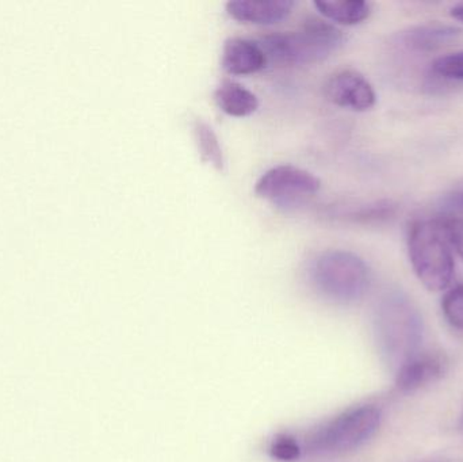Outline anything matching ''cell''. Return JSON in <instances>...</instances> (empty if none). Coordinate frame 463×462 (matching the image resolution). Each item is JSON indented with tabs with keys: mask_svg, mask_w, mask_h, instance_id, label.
<instances>
[{
	"mask_svg": "<svg viewBox=\"0 0 463 462\" xmlns=\"http://www.w3.org/2000/svg\"><path fill=\"white\" fill-rule=\"evenodd\" d=\"M375 325L381 350L397 371L420 353L423 322L418 309L402 292H389L381 298Z\"/></svg>",
	"mask_w": 463,
	"mask_h": 462,
	"instance_id": "obj_1",
	"label": "cell"
},
{
	"mask_svg": "<svg viewBox=\"0 0 463 462\" xmlns=\"http://www.w3.org/2000/svg\"><path fill=\"white\" fill-rule=\"evenodd\" d=\"M448 366V358L442 353L420 352L397 371L396 387L402 392L420 390L442 379Z\"/></svg>",
	"mask_w": 463,
	"mask_h": 462,
	"instance_id": "obj_8",
	"label": "cell"
},
{
	"mask_svg": "<svg viewBox=\"0 0 463 462\" xmlns=\"http://www.w3.org/2000/svg\"><path fill=\"white\" fill-rule=\"evenodd\" d=\"M316 10L329 21L355 26L369 18L372 5L364 0H315Z\"/></svg>",
	"mask_w": 463,
	"mask_h": 462,
	"instance_id": "obj_13",
	"label": "cell"
},
{
	"mask_svg": "<svg viewBox=\"0 0 463 462\" xmlns=\"http://www.w3.org/2000/svg\"><path fill=\"white\" fill-rule=\"evenodd\" d=\"M294 5L293 0H231L227 13L241 24L269 26L288 18Z\"/></svg>",
	"mask_w": 463,
	"mask_h": 462,
	"instance_id": "obj_9",
	"label": "cell"
},
{
	"mask_svg": "<svg viewBox=\"0 0 463 462\" xmlns=\"http://www.w3.org/2000/svg\"><path fill=\"white\" fill-rule=\"evenodd\" d=\"M432 71L442 78L463 81V52H457L435 60Z\"/></svg>",
	"mask_w": 463,
	"mask_h": 462,
	"instance_id": "obj_17",
	"label": "cell"
},
{
	"mask_svg": "<svg viewBox=\"0 0 463 462\" xmlns=\"http://www.w3.org/2000/svg\"><path fill=\"white\" fill-rule=\"evenodd\" d=\"M443 316L456 330L463 331V284L451 288L442 298Z\"/></svg>",
	"mask_w": 463,
	"mask_h": 462,
	"instance_id": "obj_16",
	"label": "cell"
},
{
	"mask_svg": "<svg viewBox=\"0 0 463 462\" xmlns=\"http://www.w3.org/2000/svg\"><path fill=\"white\" fill-rule=\"evenodd\" d=\"M345 43V34L329 22L309 18L296 32L274 33L259 41L267 60L283 65L324 61Z\"/></svg>",
	"mask_w": 463,
	"mask_h": 462,
	"instance_id": "obj_2",
	"label": "cell"
},
{
	"mask_svg": "<svg viewBox=\"0 0 463 462\" xmlns=\"http://www.w3.org/2000/svg\"><path fill=\"white\" fill-rule=\"evenodd\" d=\"M267 61L269 60L259 42L237 37L225 41L222 65L230 75H252L264 70Z\"/></svg>",
	"mask_w": 463,
	"mask_h": 462,
	"instance_id": "obj_10",
	"label": "cell"
},
{
	"mask_svg": "<svg viewBox=\"0 0 463 462\" xmlns=\"http://www.w3.org/2000/svg\"><path fill=\"white\" fill-rule=\"evenodd\" d=\"M461 428L463 429V418L461 420Z\"/></svg>",
	"mask_w": 463,
	"mask_h": 462,
	"instance_id": "obj_22",
	"label": "cell"
},
{
	"mask_svg": "<svg viewBox=\"0 0 463 462\" xmlns=\"http://www.w3.org/2000/svg\"><path fill=\"white\" fill-rule=\"evenodd\" d=\"M396 203L391 201H375V203H359V205L343 206L339 212L334 213L337 219L356 224H383L394 219L397 214Z\"/></svg>",
	"mask_w": 463,
	"mask_h": 462,
	"instance_id": "obj_14",
	"label": "cell"
},
{
	"mask_svg": "<svg viewBox=\"0 0 463 462\" xmlns=\"http://www.w3.org/2000/svg\"><path fill=\"white\" fill-rule=\"evenodd\" d=\"M461 30L450 24H427L411 27L399 35V42L408 51L429 53L456 41Z\"/></svg>",
	"mask_w": 463,
	"mask_h": 462,
	"instance_id": "obj_11",
	"label": "cell"
},
{
	"mask_svg": "<svg viewBox=\"0 0 463 462\" xmlns=\"http://www.w3.org/2000/svg\"><path fill=\"white\" fill-rule=\"evenodd\" d=\"M309 278L323 297L339 304L361 300L370 288V270L354 252L326 250L310 263Z\"/></svg>",
	"mask_w": 463,
	"mask_h": 462,
	"instance_id": "obj_3",
	"label": "cell"
},
{
	"mask_svg": "<svg viewBox=\"0 0 463 462\" xmlns=\"http://www.w3.org/2000/svg\"><path fill=\"white\" fill-rule=\"evenodd\" d=\"M195 143L203 163H209L216 170L222 171L225 167L224 152L213 127L206 122L197 121L194 124Z\"/></svg>",
	"mask_w": 463,
	"mask_h": 462,
	"instance_id": "obj_15",
	"label": "cell"
},
{
	"mask_svg": "<svg viewBox=\"0 0 463 462\" xmlns=\"http://www.w3.org/2000/svg\"><path fill=\"white\" fill-rule=\"evenodd\" d=\"M383 415L374 406L355 407L313 431L305 450L318 456L343 455L366 444L380 429Z\"/></svg>",
	"mask_w": 463,
	"mask_h": 462,
	"instance_id": "obj_5",
	"label": "cell"
},
{
	"mask_svg": "<svg viewBox=\"0 0 463 462\" xmlns=\"http://www.w3.org/2000/svg\"><path fill=\"white\" fill-rule=\"evenodd\" d=\"M439 209L443 214L449 216L448 219L462 220L463 222V186L448 193L440 200Z\"/></svg>",
	"mask_w": 463,
	"mask_h": 462,
	"instance_id": "obj_19",
	"label": "cell"
},
{
	"mask_svg": "<svg viewBox=\"0 0 463 462\" xmlns=\"http://www.w3.org/2000/svg\"><path fill=\"white\" fill-rule=\"evenodd\" d=\"M320 189V179L309 171L294 165H277L259 178L255 184V194L261 200L288 209L317 194Z\"/></svg>",
	"mask_w": 463,
	"mask_h": 462,
	"instance_id": "obj_6",
	"label": "cell"
},
{
	"mask_svg": "<svg viewBox=\"0 0 463 462\" xmlns=\"http://www.w3.org/2000/svg\"><path fill=\"white\" fill-rule=\"evenodd\" d=\"M443 230L448 236L449 243L463 259V222L462 220H442Z\"/></svg>",
	"mask_w": 463,
	"mask_h": 462,
	"instance_id": "obj_20",
	"label": "cell"
},
{
	"mask_svg": "<svg viewBox=\"0 0 463 462\" xmlns=\"http://www.w3.org/2000/svg\"><path fill=\"white\" fill-rule=\"evenodd\" d=\"M324 94L334 105L354 111L370 110L377 103L372 83L354 70L332 73L324 84Z\"/></svg>",
	"mask_w": 463,
	"mask_h": 462,
	"instance_id": "obj_7",
	"label": "cell"
},
{
	"mask_svg": "<svg viewBox=\"0 0 463 462\" xmlns=\"http://www.w3.org/2000/svg\"><path fill=\"white\" fill-rule=\"evenodd\" d=\"M220 110L231 117H248L259 108V99L252 91L236 81L225 80L214 91Z\"/></svg>",
	"mask_w": 463,
	"mask_h": 462,
	"instance_id": "obj_12",
	"label": "cell"
},
{
	"mask_svg": "<svg viewBox=\"0 0 463 462\" xmlns=\"http://www.w3.org/2000/svg\"><path fill=\"white\" fill-rule=\"evenodd\" d=\"M408 251L413 270L427 289L442 292L451 284L456 265L442 222H413L408 233Z\"/></svg>",
	"mask_w": 463,
	"mask_h": 462,
	"instance_id": "obj_4",
	"label": "cell"
},
{
	"mask_svg": "<svg viewBox=\"0 0 463 462\" xmlns=\"http://www.w3.org/2000/svg\"><path fill=\"white\" fill-rule=\"evenodd\" d=\"M269 452H271L272 457L278 458V460L294 461L301 456L302 449L296 439L283 436L272 442Z\"/></svg>",
	"mask_w": 463,
	"mask_h": 462,
	"instance_id": "obj_18",
	"label": "cell"
},
{
	"mask_svg": "<svg viewBox=\"0 0 463 462\" xmlns=\"http://www.w3.org/2000/svg\"><path fill=\"white\" fill-rule=\"evenodd\" d=\"M451 15L457 19V21L462 22L463 24V3L462 5H456L451 8Z\"/></svg>",
	"mask_w": 463,
	"mask_h": 462,
	"instance_id": "obj_21",
	"label": "cell"
}]
</instances>
